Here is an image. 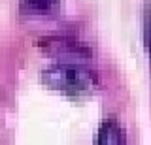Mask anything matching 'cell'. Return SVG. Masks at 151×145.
I'll return each mask as SVG.
<instances>
[{
    "label": "cell",
    "instance_id": "6da1fadb",
    "mask_svg": "<svg viewBox=\"0 0 151 145\" xmlns=\"http://www.w3.org/2000/svg\"><path fill=\"white\" fill-rule=\"evenodd\" d=\"M49 76H53L57 79H60L55 87H60L64 91H79V89H87L89 87V76L87 72L76 66H60L49 72Z\"/></svg>",
    "mask_w": 151,
    "mask_h": 145
},
{
    "label": "cell",
    "instance_id": "7a4b0ae2",
    "mask_svg": "<svg viewBox=\"0 0 151 145\" xmlns=\"http://www.w3.org/2000/svg\"><path fill=\"white\" fill-rule=\"evenodd\" d=\"M59 0H23V11L32 15H45L57 6Z\"/></svg>",
    "mask_w": 151,
    "mask_h": 145
}]
</instances>
